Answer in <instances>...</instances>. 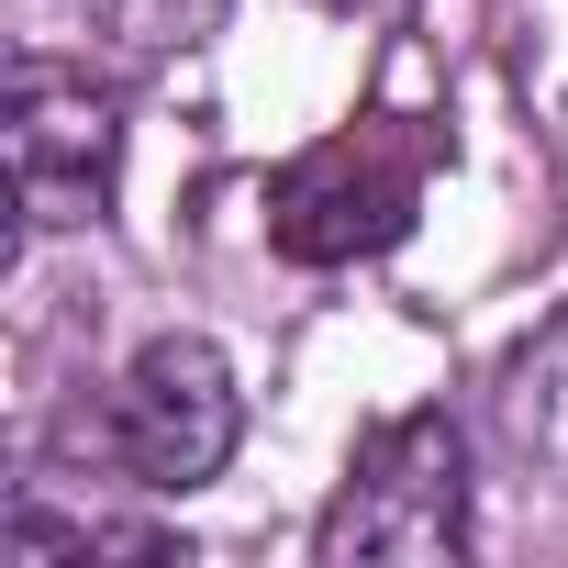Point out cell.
Here are the masks:
<instances>
[{
  "label": "cell",
  "mask_w": 568,
  "mask_h": 568,
  "mask_svg": "<svg viewBox=\"0 0 568 568\" xmlns=\"http://www.w3.org/2000/svg\"><path fill=\"white\" fill-rule=\"evenodd\" d=\"M234 424H245V402H234V368L212 335L134 346V368L112 390V446H123L134 490H201L234 457Z\"/></svg>",
  "instance_id": "cell-4"
},
{
  "label": "cell",
  "mask_w": 568,
  "mask_h": 568,
  "mask_svg": "<svg viewBox=\"0 0 568 568\" xmlns=\"http://www.w3.org/2000/svg\"><path fill=\"white\" fill-rule=\"evenodd\" d=\"M324 12H390V0H324Z\"/></svg>",
  "instance_id": "cell-8"
},
{
  "label": "cell",
  "mask_w": 568,
  "mask_h": 568,
  "mask_svg": "<svg viewBox=\"0 0 568 568\" xmlns=\"http://www.w3.org/2000/svg\"><path fill=\"white\" fill-rule=\"evenodd\" d=\"M313 557L324 568H446V557H468V435H457V413H390L357 446L335 513L313 524Z\"/></svg>",
  "instance_id": "cell-1"
},
{
  "label": "cell",
  "mask_w": 568,
  "mask_h": 568,
  "mask_svg": "<svg viewBox=\"0 0 568 568\" xmlns=\"http://www.w3.org/2000/svg\"><path fill=\"white\" fill-rule=\"evenodd\" d=\"M501 413H513V446L568 490V313L513 357V390H501Z\"/></svg>",
  "instance_id": "cell-6"
},
{
  "label": "cell",
  "mask_w": 568,
  "mask_h": 568,
  "mask_svg": "<svg viewBox=\"0 0 568 568\" xmlns=\"http://www.w3.org/2000/svg\"><path fill=\"white\" fill-rule=\"evenodd\" d=\"M90 23L123 45V57H179L223 23V0H90Z\"/></svg>",
  "instance_id": "cell-7"
},
{
  "label": "cell",
  "mask_w": 568,
  "mask_h": 568,
  "mask_svg": "<svg viewBox=\"0 0 568 568\" xmlns=\"http://www.w3.org/2000/svg\"><path fill=\"white\" fill-rule=\"evenodd\" d=\"M424 168H435V134L402 123V112H379L357 134H324L313 156H291L278 190H267L278 256H291V267H357V256L402 245L413 212H424Z\"/></svg>",
  "instance_id": "cell-2"
},
{
  "label": "cell",
  "mask_w": 568,
  "mask_h": 568,
  "mask_svg": "<svg viewBox=\"0 0 568 568\" xmlns=\"http://www.w3.org/2000/svg\"><path fill=\"white\" fill-rule=\"evenodd\" d=\"M0 156H12L23 234H79V223L112 212V179H123V112H112V90H90L79 68L23 57V68H12V112H0Z\"/></svg>",
  "instance_id": "cell-3"
},
{
  "label": "cell",
  "mask_w": 568,
  "mask_h": 568,
  "mask_svg": "<svg viewBox=\"0 0 568 568\" xmlns=\"http://www.w3.org/2000/svg\"><path fill=\"white\" fill-rule=\"evenodd\" d=\"M0 557H12V568H45V557H134V568H190V546H179V535H156V524L57 513V501H45V479H23V501L0 513Z\"/></svg>",
  "instance_id": "cell-5"
}]
</instances>
